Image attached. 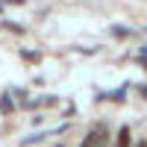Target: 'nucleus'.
<instances>
[{"label":"nucleus","mask_w":147,"mask_h":147,"mask_svg":"<svg viewBox=\"0 0 147 147\" xmlns=\"http://www.w3.org/2000/svg\"><path fill=\"white\" fill-rule=\"evenodd\" d=\"M129 141H132L129 127H121V129H118V138H115V147H129Z\"/></svg>","instance_id":"f03ea898"},{"label":"nucleus","mask_w":147,"mask_h":147,"mask_svg":"<svg viewBox=\"0 0 147 147\" xmlns=\"http://www.w3.org/2000/svg\"><path fill=\"white\" fill-rule=\"evenodd\" d=\"M136 147H147V141H138V144H136Z\"/></svg>","instance_id":"7ed1b4c3"},{"label":"nucleus","mask_w":147,"mask_h":147,"mask_svg":"<svg viewBox=\"0 0 147 147\" xmlns=\"http://www.w3.org/2000/svg\"><path fill=\"white\" fill-rule=\"evenodd\" d=\"M59 147H62V144H59Z\"/></svg>","instance_id":"20e7f679"},{"label":"nucleus","mask_w":147,"mask_h":147,"mask_svg":"<svg viewBox=\"0 0 147 147\" xmlns=\"http://www.w3.org/2000/svg\"><path fill=\"white\" fill-rule=\"evenodd\" d=\"M80 147H109V129H106V127L91 129L88 136L82 138V144H80Z\"/></svg>","instance_id":"f257e3e1"}]
</instances>
